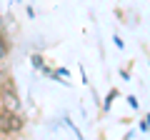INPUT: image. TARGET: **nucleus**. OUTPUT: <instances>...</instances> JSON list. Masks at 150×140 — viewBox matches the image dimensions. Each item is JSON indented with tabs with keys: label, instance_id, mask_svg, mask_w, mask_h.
Here are the masks:
<instances>
[{
	"label": "nucleus",
	"instance_id": "nucleus-6",
	"mask_svg": "<svg viewBox=\"0 0 150 140\" xmlns=\"http://www.w3.org/2000/svg\"><path fill=\"white\" fill-rule=\"evenodd\" d=\"M140 130H143V133H150V113L145 115V120H140V125H138Z\"/></svg>",
	"mask_w": 150,
	"mask_h": 140
},
{
	"label": "nucleus",
	"instance_id": "nucleus-2",
	"mask_svg": "<svg viewBox=\"0 0 150 140\" xmlns=\"http://www.w3.org/2000/svg\"><path fill=\"white\" fill-rule=\"evenodd\" d=\"M0 108L13 110V113H23V103H20V95L15 93V88H13L10 83L0 85Z\"/></svg>",
	"mask_w": 150,
	"mask_h": 140
},
{
	"label": "nucleus",
	"instance_id": "nucleus-4",
	"mask_svg": "<svg viewBox=\"0 0 150 140\" xmlns=\"http://www.w3.org/2000/svg\"><path fill=\"white\" fill-rule=\"evenodd\" d=\"M5 55H8V40L3 35V28H0V63L5 60Z\"/></svg>",
	"mask_w": 150,
	"mask_h": 140
},
{
	"label": "nucleus",
	"instance_id": "nucleus-5",
	"mask_svg": "<svg viewBox=\"0 0 150 140\" xmlns=\"http://www.w3.org/2000/svg\"><path fill=\"white\" fill-rule=\"evenodd\" d=\"M115 98H118V90H115V88H112L110 93H108V98H105V103H103V110H110V105H112V100H115Z\"/></svg>",
	"mask_w": 150,
	"mask_h": 140
},
{
	"label": "nucleus",
	"instance_id": "nucleus-11",
	"mask_svg": "<svg viewBox=\"0 0 150 140\" xmlns=\"http://www.w3.org/2000/svg\"><path fill=\"white\" fill-rule=\"evenodd\" d=\"M18 3H20V0H18Z\"/></svg>",
	"mask_w": 150,
	"mask_h": 140
},
{
	"label": "nucleus",
	"instance_id": "nucleus-9",
	"mask_svg": "<svg viewBox=\"0 0 150 140\" xmlns=\"http://www.w3.org/2000/svg\"><path fill=\"white\" fill-rule=\"evenodd\" d=\"M25 13H28V18H35V8H33V5H28Z\"/></svg>",
	"mask_w": 150,
	"mask_h": 140
},
{
	"label": "nucleus",
	"instance_id": "nucleus-3",
	"mask_svg": "<svg viewBox=\"0 0 150 140\" xmlns=\"http://www.w3.org/2000/svg\"><path fill=\"white\" fill-rule=\"evenodd\" d=\"M30 63H33V68H35V70H40V73L45 70V60H43V55L33 53V55H30Z\"/></svg>",
	"mask_w": 150,
	"mask_h": 140
},
{
	"label": "nucleus",
	"instance_id": "nucleus-8",
	"mask_svg": "<svg viewBox=\"0 0 150 140\" xmlns=\"http://www.w3.org/2000/svg\"><path fill=\"white\" fill-rule=\"evenodd\" d=\"M112 43L118 45V48H120V50H123V48H125V43H123V38H120V35H115V38H112Z\"/></svg>",
	"mask_w": 150,
	"mask_h": 140
},
{
	"label": "nucleus",
	"instance_id": "nucleus-7",
	"mask_svg": "<svg viewBox=\"0 0 150 140\" xmlns=\"http://www.w3.org/2000/svg\"><path fill=\"white\" fill-rule=\"evenodd\" d=\"M128 105H130L133 110H138V108H140V105H138V98H133V95H128Z\"/></svg>",
	"mask_w": 150,
	"mask_h": 140
},
{
	"label": "nucleus",
	"instance_id": "nucleus-1",
	"mask_svg": "<svg viewBox=\"0 0 150 140\" xmlns=\"http://www.w3.org/2000/svg\"><path fill=\"white\" fill-rule=\"evenodd\" d=\"M25 128L23 113H13V110L0 108V135H18Z\"/></svg>",
	"mask_w": 150,
	"mask_h": 140
},
{
	"label": "nucleus",
	"instance_id": "nucleus-10",
	"mask_svg": "<svg viewBox=\"0 0 150 140\" xmlns=\"http://www.w3.org/2000/svg\"><path fill=\"white\" fill-rule=\"evenodd\" d=\"M0 28H3V15H0Z\"/></svg>",
	"mask_w": 150,
	"mask_h": 140
}]
</instances>
